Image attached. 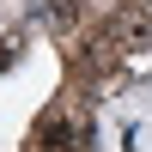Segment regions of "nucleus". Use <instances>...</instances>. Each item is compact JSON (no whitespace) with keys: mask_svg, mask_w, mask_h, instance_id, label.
Instances as JSON below:
<instances>
[{"mask_svg":"<svg viewBox=\"0 0 152 152\" xmlns=\"http://www.w3.org/2000/svg\"><path fill=\"white\" fill-rule=\"evenodd\" d=\"M97 31H110L122 55H134V49H146V43H152V6H140V0H122V6L110 12Z\"/></svg>","mask_w":152,"mask_h":152,"instance_id":"nucleus-1","label":"nucleus"},{"mask_svg":"<svg viewBox=\"0 0 152 152\" xmlns=\"http://www.w3.org/2000/svg\"><path fill=\"white\" fill-rule=\"evenodd\" d=\"M6 61H12V37H6V43H0V67H6Z\"/></svg>","mask_w":152,"mask_h":152,"instance_id":"nucleus-2","label":"nucleus"},{"mask_svg":"<svg viewBox=\"0 0 152 152\" xmlns=\"http://www.w3.org/2000/svg\"><path fill=\"white\" fill-rule=\"evenodd\" d=\"M24 152H67V146H37V140H31V146H24Z\"/></svg>","mask_w":152,"mask_h":152,"instance_id":"nucleus-3","label":"nucleus"},{"mask_svg":"<svg viewBox=\"0 0 152 152\" xmlns=\"http://www.w3.org/2000/svg\"><path fill=\"white\" fill-rule=\"evenodd\" d=\"M140 6H152V0H140Z\"/></svg>","mask_w":152,"mask_h":152,"instance_id":"nucleus-4","label":"nucleus"}]
</instances>
